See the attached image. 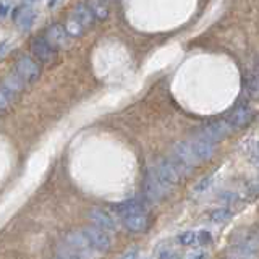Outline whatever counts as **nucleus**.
Segmentation results:
<instances>
[{"mask_svg": "<svg viewBox=\"0 0 259 259\" xmlns=\"http://www.w3.org/2000/svg\"><path fill=\"white\" fill-rule=\"evenodd\" d=\"M15 71L24 83H34L40 76V63L32 55H21L15 63Z\"/></svg>", "mask_w": 259, "mask_h": 259, "instance_id": "f257e3e1", "label": "nucleus"}, {"mask_svg": "<svg viewBox=\"0 0 259 259\" xmlns=\"http://www.w3.org/2000/svg\"><path fill=\"white\" fill-rule=\"evenodd\" d=\"M170 186L162 180L156 168H149L148 177L144 180V194L149 201H160L168 193Z\"/></svg>", "mask_w": 259, "mask_h": 259, "instance_id": "f03ea898", "label": "nucleus"}, {"mask_svg": "<svg viewBox=\"0 0 259 259\" xmlns=\"http://www.w3.org/2000/svg\"><path fill=\"white\" fill-rule=\"evenodd\" d=\"M174 160L177 162V165L180 167V170L185 174H190V170H193L199 164L198 157L194 156V152L191 151L190 143L180 141L174 146Z\"/></svg>", "mask_w": 259, "mask_h": 259, "instance_id": "7ed1b4c3", "label": "nucleus"}, {"mask_svg": "<svg viewBox=\"0 0 259 259\" xmlns=\"http://www.w3.org/2000/svg\"><path fill=\"white\" fill-rule=\"evenodd\" d=\"M154 168L157 170L160 178L170 186V188L180 183L183 177V172L180 170V167L177 165V162L174 159H160L157 164L154 165Z\"/></svg>", "mask_w": 259, "mask_h": 259, "instance_id": "20e7f679", "label": "nucleus"}, {"mask_svg": "<svg viewBox=\"0 0 259 259\" xmlns=\"http://www.w3.org/2000/svg\"><path fill=\"white\" fill-rule=\"evenodd\" d=\"M83 233H84L86 240L89 241V245L93 246V249L101 251V253L110 249L112 238H110L109 232H105V230L99 229V227H96V225H88L83 229Z\"/></svg>", "mask_w": 259, "mask_h": 259, "instance_id": "39448f33", "label": "nucleus"}, {"mask_svg": "<svg viewBox=\"0 0 259 259\" xmlns=\"http://www.w3.org/2000/svg\"><path fill=\"white\" fill-rule=\"evenodd\" d=\"M29 51H31V55L34 57L39 63H52L57 57V49L49 44L44 36L32 39L29 44Z\"/></svg>", "mask_w": 259, "mask_h": 259, "instance_id": "423d86ee", "label": "nucleus"}, {"mask_svg": "<svg viewBox=\"0 0 259 259\" xmlns=\"http://www.w3.org/2000/svg\"><path fill=\"white\" fill-rule=\"evenodd\" d=\"M254 118V109L251 107L248 104H241L237 105L227 117V123L232 130H240V128H245L246 125H249L251 121Z\"/></svg>", "mask_w": 259, "mask_h": 259, "instance_id": "0eeeda50", "label": "nucleus"}, {"mask_svg": "<svg viewBox=\"0 0 259 259\" xmlns=\"http://www.w3.org/2000/svg\"><path fill=\"white\" fill-rule=\"evenodd\" d=\"M230 126L229 123H227L225 120H219V121H210V123H206L204 126H202L199 130V136L201 138H204V140L210 141V143H219V141H222L225 140L227 136H229L230 133Z\"/></svg>", "mask_w": 259, "mask_h": 259, "instance_id": "6e6552de", "label": "nucleus"}, {"mask_svg": "<svg viewBox=\"0 0 259 259\" xmlns=\"http://www.w3.org/2000/svg\"><path fill=\"white\" fill-rule=\"evenodd\" d=\"M36 18H37L36 12L28 5L16 7L13 10V13H12V20L15 23V26L18 28L20 31H24V32L29 31L32 26H34Z\"/></svg>", "mask_w": 259, "mask_h": 259, "instance_id": "1a4fd4ad", "label": "nucleus"}, {"mask_svg": "<svg viewBox=\"0 0 259 259\" xmlns=\"http://www.w3.org/2000/svg\"><path fill=\"white\" fill-rule=\"evenodd\" d=\"M177 241L182 246H206L212 241V233L207 230H186L177 237Z\"/></svg>", "mask_w": 259, "mask_h": 259, "instance_id": "9d476101", "label": "nucleus"}, {"mask_svg": "<svg viewBox=\"0 0 259 259\" xmlns=\"http://www.w3.org/2000/svg\"><path fill=\"white\" fill-rule=\"evenodd\" d=\"M44 37L47 39V42L54 46L55 49H65V47H68V42H70L68 32L65 31V26H62L59 23L49 24L44 31Z\"/></svg>", "mask_w": 259, "mask_h": 259, "instance_id": "9b49d317", "label": "nucleus"}, {"mask_svg": "<svg viewBox=\"0 0 259 259\" xmlns=\"http://www.w3.org/2000/svg\"><path fill=\"white\" fill-rule=\"evenodd\" d=\"M89 221L93 222V225L96 227H99V229L105 230V232H113V230H117V222H115V219H113V215L110 212H107V210H104V209H91L89 210Z\"/></svg>", "mask_w": 259, "mask_h": 259, "instance_id": "f8f14e48", "label": "nucleus"}, {"mask_svg": "<svg viewBox=\"0 0 259 259\" xmlns=\"http://www.w3.org/2000/svg\"><path fill=\"white\" fill-rule=\"evenodd\" d=\"M123 221V227L132 233H140L144 232L148 227L151 225V217L141 210V212H135V214H128L125 217H121Z\"/></svg>", "mask_w": 259, "mask_h": 259, "instance_id": "ddd939ff", "label": "nucleus"}, {"mask_svg": "<svg viewBox=\"0 0 259 259\" xmlns=\"http://www.w3.org/2000/svg\"><path fill=\"white\" fill-rule=\"evenodd\" d=\"M190 146H191V151L194 152V156L198 157L199 162H206L209 159H212L214 152H215V146L214 143H210L204 138H201L199 135H196L190 141Z\"/></svg>", "mask_w": 259, "mask_h": 259, "instance_id": "4468645a", "label": "nucleus"}, {"mask_svg": "<svg viewBox=\"0 0 259 259\" xmlns=\"http://www.w3.org/2000/svg\"><path fill=\"white\" fill-rule=\"evenodd\" d=\"M67 241H68V245L71 246V249L76 251V254H78V251H79V253H89V251L93 249V246L89 245V241L86 240L83 232H73V233H70L68 237H67Z\"/></svg>", "mask_w": 259, "mask_h": 259, "instance_id": "2eb2a0df", "label": "nucleus"}, {"mask_svg": "<svg viewBox=\"0 0 259 259\" xmlns=\"http://www.w3.org/2000/svg\"><path fill=\"white\" fill-rule=\"evenodd\" d=\"M71 15L75 16V18H76L78 21L83 23V26H84L86 29H88V28H91L93 24H94V20H96V16L93 15L91 8H89L86 4H78L75 8H73Z\"/></svg>", "mask_w": 259, "mask_h": 259, "instance_id": "dca6fc26", "label": "nucleus"}, {"mask_svg": "<svg viewBox=\"0 0 259 259\" xmlns=\"http://www.w3.org/2000/svg\"><path fill=\"white\" fill-rule=\"evenodd\" d=\"M24 81L16 75V73H12V75H7L2 81V89L8 94V96H13V94H18L23 91L24 88Z\"/></svg>", "mask_w": 259, "mask_h": 259, "instance_id": "f3484780", "label": "nucleus"}, {"mask_svg": "<svg viewBox=\"0 0 259 259\" xmlns=\"http://www.w3.org/2000/svg\"><path fill=\"white\" fill-rule=\"evenodd\" d=\"M86 5L91 8L93 15L96 16V20H105L109 16V5L107 0H88Z\"/></svg>", "mask_w": 259, "mask_h": 259, "instance_id": "a211bd4d", "label": "nucleus"}, {"mask_svg": "<svg viewBox=\"0 0 259 259\" xmlns=\"http://www.w3.org/2000/svg\"><path fill=\"white\" fill-rule=\"evenodd\" d=\"M141 210H144V204L141 201L138 199H128L125 202H121V204L117 206V212L125 217L128 214H135V212H141Z\"/></svg>", "mask_w": 259, "mask_h": 259, "instance_id": "6ab92c4d", "label": "nucleus"}, {"mask_svg": "<svg viewBox=\"0 0 259 259\" xmlns=\"http://www.w3.org/2000/svg\"><path fill=\"white\" fill-rule=\"evenodd\" d=\"M65 31L68 32V36L70 37H81L86 32V28L83 26V23L81 21H78L75 16L73 15H70L68 18H67V21H65Z\"/></svg>", "mask_w": 259, "mask_h": 259, "instance_id": "aec40b11", "label": "nucleus"}, {"mask_svg": "<svg viewBox=\"0 0 259 259\" xmlns=\"http://www.w3.org/2000/svg\"><path fill=\"white\" fill-rule=\"evenodd\" d=\"M233 209L229 207V206H225V207H219L215 210H212V212L209 214V221L212 222V224H225V222H229L230 219L233 217Z\"/></svg>", "mask_w": 259, "mask_h": 259, "instance_id": "412c9836", "label": "nucleus"}, {"mask_svg": "<svg viewBox=\"0 0 259 259\" xmlns=\"http://www.w3.org/2000/svg\"><path fill=\"white\" fill-rule=\"evenodd\" d=\"M182 253L175 248H160L157 249V259H180Z\"/></svg>", "mask_w": 259, "mask_h": 259, "instance_id": "4be33fe9", "label": "nucleus"}, {"mask_svg": "<svg viewBox=\"0 0 259 259\" xmlns=\"http://www.w3.org/2000/svg\"><path fill=\"white\" fill-rule=\"evenodd\" d=\"M248 91L254 97H259V75H254L248 79Z\"/></svg>", "mask_w": 259, "mask_h": 259, "instance_id": "5701e85b", "label": "nucleus"}, {"mask_svg": "<svg viewBox=\"0 0 259 259\" xmlns=\"http://www.w3.org/2000/svg\"><path fill=\"white\" fill-rule=\"evenodd\" d=\"M12 12V2L10 0H0V18H5V16Z\"/></svg>", "mask_w": 259, "mask_h": 259, "instance_id": "b1692460", "label": "nucleus"}, {"mask_svg": "<svg viewBox=\"0 0 259 259\" xmlns=\"http://www.w3.org/2000/svg\"><path fill=\"white\" fill-rule=\"evenodd\" d=\"M10 104V96H8L2 88H0V110H5Z\"/></svg>", "mask_w": 259, "mask_h": 259, "instance_id": "393cba45", "label": "nucleus"}, {"mask_svg": "<svg viewBox=\"0 0 259 259\" xmlns=\"http://www.w3.org/2000/svg\"><path fill=\"white\" fill-rule=\"evenodd\" d=\"M209 254H207V251H196V253H193L188 259H207Z\"/></svg>", "mask_w": 259, "mask_h": 259, "instance_id": "a878e982", "label": "nucleus"}, {"mask_svg": "<svg viewBox=\"0 0 259 259\" xmlns=\"http://www.w3.org/2000/svg\"><path fill=\"white\" fill-rule=\"evenodd\" d=\"M209 183H210V177H207V178H204L198 186H196V191H202V190H206L207 186H209Z\"/></svg>", "mask_w": 259, "mask_h": 259, "instance_id": "bb28decb", "label": "nucleus"}, {"mask_svg": "<svg viewBox=\"0 0 259 259\" xmlns=\"http://www.w3.org/2000/svg\"><path fill=\"white\" fill-rule=\"evenodd\" d=\"M138 254H140L138 253V249H132V251H128L126 254L121 256L120 259H138Z\"/></svg>", "mask_w": 259, "mask_h": 259, "instance_id": "cd10ccee", "label": "nucleus"}, {"mask_svg": "<svg viewBox=\"0 0 259 259\" xmlns=\"http://www.w3.org/2000/svg\"><path fill=\"white\" fill-rule=\"evenodd\" d=\"M59 259H81L76 253H65V254H60Z\"/></svg>", "mask_w": 259, "mask_h": 259, "instance_id": "c85d7f7f", "label": "nucleus"}, {"mask_svg": "<svg viewBox=\"0 0 259 259\" xmlns=\"http://www.w3.org/2000/svg\"><path fill=\"white\" fill-rule=\"evenodd\" d=\"M7 46H8L7 40H4V42H0V55L4 54V51H5V47H7Z\"/></svg>", "mask_w": 259, "mask_h": 259, "instance_id": "c756f323", "label": "nucleus"}, {"mask_svg": "<svg viewBox=\"0 0 259 259\" xmlns=\"http://www.w3.org/2000/svg\"><path fill=\"white\" fill-rule=\"evenodd\" d=\"M28 4H36V2H39V0H26Z\"/></svg>", "mask_w": 259, "mask_h": 259, "instance_id": "7c9ffc66", "label": "nucleus"}, {"mask_svg": "<svg viewBox=\"0 0 259 259\" xmlns=\"http://www.w3.org/2000/svg\"><path fill=\"white\" fill-rule=\"evenodd\" d=\"M227 259H232V257H227Z\"/></svg>", "mask_w": 259, "mask_h": 259, "instance_id": "2f4dec72", "label": "nucleus"}]
</instances>
